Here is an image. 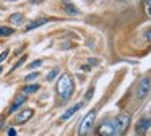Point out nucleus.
I'll use <instances>...</instances> for the list:
<instances>
[{"mask_svg":"<svg viewBox=\"0 0 151 136\" xmlns=\"http://www.w3.org/2000/svg\"><path fill=\"white\" fill-rule=\"evenodd\" d=\"M81 70L83 71H89V67H88V65H85V67H81Z\"/></svg>","mask_w":151,"mask_h":136,"instance_id":"24","label":"nucleus"},{"mask_svg":"<svg viewBox=\"0 0 151 136\" xmlns=\"http://www.w3.org/2000/svg\"><path fill=\"white\" fill-rule=\"evenodd\" d=\"M44 0H31V3H33V5H39V3H42Z\"/></svg>","mask_w":151,"mask_h":136,"instance_id":"23","label":"nucleus"},{"mask_svg":"<svg viewBox=\"0 0 151 136\" xmlns=\"http://www.w3.org/2000/svg\"><path fill=\"white\" fill-rule=\"evenodd\" d=\"M117 125H115V120H104L101 125L96 128L94 135L96 136H115L117 135Z\"/></svg>","mask_w":151,"mask_h":136,"instance_id":"3","label":"nucleus"},{"mask_svg":"<svg viewBox=\"0 0 151 136\" xmlns=\"http://www.w3.org/2000/svg\"><path fill=\"white\" fill-rule=\"evenodd\" d=\"M13 32H15V29L10 28V26H0V37H8Z\"/></svg>","mask_w":151,"mask_h":136,"instance_id":"14","label":"nucleus"},{"mask_svg":"<svg viewBox=\"0 0 151 136\" xmlns=\"http://www.w3.org/2000/svg\"><path fill=\"white\" fill-rule=\"evenodd\" d=\"M150 89H151V79L148 76H143L140 79V83H138V86H137V97L138 99H145V97L148 96V92H150Z\"/></svg>","mask_w":151,"mask_h":136,"instance_id":"5","label":"nucleus"},{"mask_svg":"<svg viewBox=\"0 0 151 136\" xmlns=\"http://www.w3.org/2000/svg\"><path fill=\"white\" fill-rule=\"evenodd\" d=\"M55 91L62 97L63 102H67L72 97L73 91H75V81H73V78L68 73L60 74V78L57 79V84H55Z\"/></svg>","mask_w":151,"mask_h":136,"instance_id":"1","label":"nucleus"},{"mask_svg":"<svg viewBox=\"0 0 151 136\" xmlns=\"http://www.w3.org/2000/svg\"><path fill=\"white\" fill-rule=\"evenodd\" d=\"M148 15L151 16V5H148Z\"/></svg>","mask_w":151,"mask_h":136,"instance_id":"25","label":"nucleus"},{"mask_svg":"<svg viewBox=\"0 0 151 136\" xmlns=\"http://www.w3.org/2000/svg\"><path fill=\"white\" fill-rule=\"evenodd\" d=\"M8 54H10V50H8V49H5V50L2 52V54H0V65H2V63H4L5 60H7Z\"/></svg>","mask_w":151,"mask_h":136,"instance_id":"19","label":"nucleus"},{"mask_svg":"<svg viewBox=\"0 0 151 136\" xmlns=\"http://www.w3.org/2000/svg\"><path fill=\"white\" fill-rule=\"evenodd\" d=\"M94 120H96V110H89L85 117L81 118L78 126V136H88V133L91 131L93 125H94Z\"/></svg>","mask_w":151,"mask_h":136,"instance_id":"2","label":"nucleus"},{"mask_svg":"<svg viewBox=\"0 0 151 136\" xmlns=\"http://www.w3.org/2000/svg\"><path fill=\"white\" fill-rule=\"evenodd\" d=\"M145 39H146V41H151V29H150V31H146V34H145Z\"/></svg>","mask_w":151,"mask_h":136,"instance_id":"22","label":"nucleus"},{"mask_svg":"<svg viewBox=\"0 0 151 136\" xmlns=\"http://www.w3.org/2000/svg\"><path fill=\"white\" fill-rule=\"evenodd\" d=\"M81 107H83V102H78V104H75V105H72L70 109H67V112H63V113H62V117H60V120H62V122H65V120H68L70 117H73V115H75V113L78 112V110L81 109Z\"/></svg>","mask_w":151,"mask_h":136,"instance_id":"9","label":"nucleus"},{"mask_svg":"<svg viewBox=\"0 0 151 136\" xmlns=\"http://www.w3.org/2000/svg\"><path fill=\"white\" fill-rule=\"evenodd\" d=\"M34 115V109H21L15 113V118H13V123L15 125H24L26 122H29Z\"/></svg>","mask_w":151,"mask_h":136,"instance_id":"4","label":"nucleus"},{"mask_svg":"<svg viewBox=\"0 0 151 136\" xmlns=\"http://www.w3.org/2000/svg\"><path fill=\"white\" fill-rule=\"evenodd\" d=\"M26 58H28V57H26V55H23V57H21V58H20V60H18V62H17V63H15V65H13V67H12V71H15V70H18V68H20V67H23V65H24V62H26Z\"/></svg>","mask_w":151,"mask_h":136,"instance_id":"17","label":"nucleus"},{"mask_svg":"<svg viewBox=\"0 0 151 136\" xmlns=\"http://www.w3.org/2000/svg\"><path fill=\"white\" fill-rule=\"evenodd\" d=\"M26 100H28V96H24V94H18V96L13 99V102L10 104L7 113H8V115H15L18 110H21V107L26 104Z\"/></svg>","mask_w":151,"mask_h":136,"instance_id":"6","label":"nucleus"},{"mask_svg":"<svg viewBox=\"0 0 151 136\" xmlns=\"http://www.w3.org/2000/svg\"><path fill=\"white\" fill-rule=\"evenodd\" d=\"M7 136H18V131L12 126V128H8V131H7Z\"/></svg>","mask_w":151,"mask_h":136,"instance_id":"21","label":"nucleus"},{"mask_svg":"<svg viewBox=\"0 0 151 136\" xmlns=\"http://www.w3.org/2000/svg\"><path fill=\"white\" fill-rule=\"evenodd\" d=\"M130 113H125L122 112L120 115L115 118V125H117V131H124V130L128 128V123H130Z\"/></svg>","mask_w":151,"mask_h":136,"instance_id":"7","label":"nucleus"},{"mask_svg":"<svg viewBox=\"0 0 151 136\" xmlns=\"http://www.w3.org/2000/svg\"><path fill=\"white\" fill-rule=\"evenodd\" d=\"M39 89H41V86H39V84H36V83H31V84H26V86L23 87V92H21V94H24V96H29V94H34V92H37Z\"/></svg>","mask_w":151,"mask_h":136,"instance_id":"12","label":"nucleus"},{"mask_svg":"<svg viewBox=\"0 0 151 136\" xmlns=\"http://www.w3.org/2000/svg\"><path fill=\"white\" fill-rule=\"evenodd\" d=\"M59 73H60V68H59V67L52 68V70H50L49 73H47L46 79H47V81H54V79H55V76H57V74H59Z\"/></svg>","mask_w":151,"mask_h":136,"instance_id":"15","label":"nucleus"},{"mask_svg":"<svg viewBox=\"0 0 151 136\" xmlns=\"http://www.w3.org/2000/svg\"><path fill=\"white\" fill-rule=\"evenodd\" d=\"M42 63H44V62L39 58V60H34V62H31V63L28 65V68H29V70H36V68L42 67Z\"/></svg>","mask_w":151,"mask_h":136,"instance_id":"18","label":"nucleus"},{"mask_svg":"<svg viewBox=\"0 0 151 136\" xmlns=\"http://www.w3.org/2000/svg\"><path fill=\"white\" fill-rule=\"evenodd\" d=\"M49 21H52V19L50 18H37V19H34V21L28 23V24L24 26V31L29 32V31H33V29H37V28H41V26L47 24Z\"/></svg>","mask_w":151,"mask_h":136,"instance_id":"8","label":"nucleus"},{"mask_svg":"<svg viewBox=\"0 0 151 136\" xmlns=\"http://www.w3.org/2000/svg\"><path fill=\"white\" fill-rule=\"evenodd\" d=\"M8 23L13 26H21L24 23V16L23 13H12L10 16H8Z\"/></svg>","mask_w":151,"mask_h":136,"instance_id":"10","label":"nucleus"},{"mask_svg":"<svg viewBox=\"0 0 151 136\" xmlns=\"http://www.w3.org/2000/svg\"><path fill=\"white\" fill-rule=\"evenodd\" d=\"M63 11H65L67 15H72V16H78L80 15V10L75 8V5L70 3L68 0H63Z\"/></svg>","mask_w":151,"mask_h":136,"instance_id":"11","label":"nucleus"},{"mask_svg":"<svg viewBox=\"0 0 151 136\" xmlns=\"http://www.w3.org/2000/svg\"><path fill=\"white\" fill-rule=\"evenodd\" d=\"M2 71H4V68H2V67H0V74H2Z\"/></svg>","mask_w":151,"mask_h":136,"instance_id":"26","label":"nucleus"},{"mask_svg":"<svg viewBox=\"0 0 151 136\" xmlns=\"http://www.w3.org/2000/svg\"><path fill=\"white\" fill-rule=\"evenodd\" d=\"M37 78H39V71H33V73H29V74L24 76V81H26V83H31V81L37 79Z\"/></svg>","mask_w":151,"mask_h":136,"instance_id":"16","label":"nucleus"},{"mask_svg":"<svg viewBox=\"0 0 151 136\" xmlns=\"http://www.w3.org/2000/svg\"><path fill=\"white\" fill-rule=\"evenodd\" d=\"M151 126V118H143V120H140L138 122V125H137V131L138 133H145L148 128Z\"/></svg>","mask_w":151,"mask_h":136,"instance_id":"13","label":"nucleus"},{"mask_svg":"<svg viewBox=\"0 0 151 136\" xmlns=\"http://www.w3.org/2000/svg\"><path fill=\"white\" fill-rule=\"evenodd\" d=\"M93 94H94V87H89L88 92H86V96H85V100H91L93 99Z\"/></svg>","mask_w":151,"mask_h":136,"instance_id":"20","label":"nucleus"},{"mask_svg":"<svg viewBox=\"0 0 151 136\" xmlns=\"http://www.w3.org/2000/svg\"><path fill=\"white\" fill-rule=\"evenodd\" d=\"M7 2H17V0H7Z\"/></svg>","mask_w":151,"mask_h":136,"instance_id":"27","label":"nucleus"}]
</instances>
